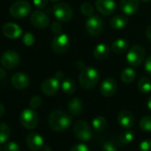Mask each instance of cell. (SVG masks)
Returning <instances> with one entry per match:
<instances>
[{
	"label": "cell",
	"mask_w": 151,
	"mask_h": 151,
	"mask_svg": "<svg viewBox=\"0 0 151 151\" xmlns=\"http://www.w3.org/2000/svg\"><path fill=\"white\" fill-rule=\"evenodd\" d=\"M71 122V116L60 109L52 111L48 116V124L50 128L56 132H61L67 130L70 126Z\"/></svg>",
	"instance_id": "cell-1"
},
{
	"label": "cell",
	"mask_w": 151,
	"mask_h": 151,
	"mask_svg": "<svg viewBox=\"0 0 151 151\" xmlns=\"http://www.w3.org/2000/svg\"><path fill=\"white\" fill-rule=\"evenodd\" d=\"M78 80L82 88L90 90L98 85L100 81V73L94 68L86 67L81 70Z\"/></svg>",
	"instance_id": "cell-2"
},
{
	"label": "cell",
	"mask_w": 151,
	"mask_h": 151,
	"mask_svg": "<svg viewBox=\"0 0 151 151\" xmlns=\"http://www.w3.org/2000/svg\"><path fill=\"white\" fill-rule=\"evenodd\" d=\"M52 13L55 18L61 22H68L73 18V10L66 3L58 2L52 7Z\"/></svg>",
	"instance_id": "cell-3"
},
{
	"label": "cell",
	"mask_w": 151,
	"mask_h": 151,
	"mask_svg": "<svg viewBox=\"0 0 151 151\" xmlns=\"http://www.w3.org/2000/svg\"><path fill=\"white\" fill-rule=\"evenodd\" d=\"M73 132L77 139L81 141H89L93 138L92 128L86 122L83 120H79L75 123L73 126Z\"/></svg>",
	"instance_id": "cell-4"
},
{
	"label": "cell",
	"mask_w": 151,
	"mask_h": 151,
	"mask_svg": "<svg viewBox=\"0 0 151 151\" xmlns=\"http://www.w3.org/2000/svg\"><path fill=\"white\" fill-rule=\"evenodd\" d=\"M31 11L30 4L26 0H18L15 1L10 7V14L16 19H22L29 14Z\"/></svg>",
	"instance_id": "cell-5"
},
{
	"label": "cell",
	"mask_w": 151,
	"mask_h": 151,
	"mask_svg": "<svg viewBox=\"0 0 151 151\" xmlns=\"http://www.w3.org/2000/svg\"><path fill=\"white\" fill-rule=\"evenodd\" d=\"M145 58V51L140 45L132 46L126 54V60L129 65L136 67L142 63Z\"/></svg>",
	"instance_id": "cell-6"
},
{
	"label": "cell",
	"mask_w": 151,
	"mask_h": 151,
	"mask_svg": "<svg viewBox=\"0 0 151 151\" xmlns=\"http://www.w3.org/2000/svg\"><path fill=\"white\" fill-rule=\"evenodd\" d=\"M20 122L24 128L32 130L35 129L38 124V116L33 109H26L21 113Z\"/></svg>",
	"instance_id": "cell-7"
},
{
	"label": "cell",
	"mask_w": 151,
	"mask_h": 151,
	"mask_svg": "<svg viewBox=\"0 0 151 151\" xmlns=\"http://www.w3.org/2000/svg\"><path fill=\"white\" fill-rule=\"evenodd\" d=\"M86 32L90 36L97 37L103 31L104 22L101 17L97 15H93L89 17V19L86 21Z\"/></svg>",
	"instance_id": "cell-8"
},
{
	"label": "cell",
	"mask_w": 151,
	"mask_h": 151,
	"mask_svg": "<svg viewBox=\"0 0 151 151\" xmlns=\"http://www.w3.org/2000/svg\"><path fill=\"white\" fill-rule=\"evenodd\" d=\"M70 46L69 37L66 34H58L52 41V50L59 54L65 53Z\"/></svg>",
	"instance_id": "cell-9"
},
{
	"label": "cell",
	"mask_w": 151,
	"mask_h": 151,
	"mask_svg": "<svg viewBox=\"0 0 151 151\" xmlns=\"http://www.w3.org/2000/svg\"><path fill=\"white\" fill-rule=\"evenodd\" d=\"M20 62V55L14 50H8L2 54L1 63L8 69L14 68L18 66Z\"/></svg>",
	"instance_id": "cell-10"
},
{
	"label": "cell",
	"mask_w": 151,
	"mask_h": 151,
	"mask_svg": "<svg viewBox=\"0 0 151 151\" xmlns=\"http://www.w3.org/2000/svg\"><path fill=\"white\" fill-rule=\"evenodd\" d=\"M26 144L31 151L42 150L44 147V138L36 132H29L26 137Z\"/></svg>",
	"instance_id": "cell-11"
},
{
	"label": "cell",
	"mask_w": 151,
	"mask_h": 151,
	"mask_svg": "<svg viewBox=\"0 0 151 151\" xmlns=\"http://www.w3.org/2000/svg\"><path fill=\"white\" fill-rule=\"evenodd\" d=\"M60 88V80L58 78H50L45 79L41 85V91L46 96H52L57 93Z\"/></svg>",
	"instance_id": "cell-12"
},
{
	"label": "cell",
	"mask_w": 151,
	"mask_h": 151,
	"mask_svg": "<svg viewBox=\"0 0 151 151\" xmlns=\"http://www.w3.org/2000/svg\"><path fill=\"white\" fill-rule=\"evenodd\" d=\"M30 22L35 28L43 29L48 27L50 23V20L44 12L35 11L30 16Z\"/></svg>",
	"instance_id": "cell-13"
},
{
	"label": "cell",
	"mask_w": 151,
	"mask_h": 151,
	"mask_svg": "<svg viewBox=\"0 0 151 151\" xmlns=\"http://www.w3.org/2000/svg\"><path fill=\"white\" fill-rule=\"evenodd\" d=\"M95 7L99 13L103 15H111L116 10V3L114 0H96Z\"/></svg>",
	"instance_id": "cell-14"
},
{
	"label": "cell",
	"mask_w": 151,
	"mask_h": 151,
	"mask_svg": "<svg viewBox=\"0 0 151 151\" xmlns=\"http://www.w3.org/2000/svg\"><path fill=\"white\" fill-rule=\"evenodd\" d=\"M117 89V84L116 81L112 78H106L101 85V93L105 97H111L114 95Z\"/></svg>",
	"instance_id": "cell-15"
},
{
	"label": "cell",
	"mask_w": 151,
	"mask_h": 151,
	"mask_svg": "<svg viewBox=\"0 0 151 151\" xmlns=\"http://www.w3.org/2000/svg\"><path fill=\"white\" fill-rule=\"evenodd\" d=\"M117 122L121 127L124 129H129L133 126L135 118L132 112L128 110H122L117 115Z\"/></svg>",
	"instance_id": "cell-16"
},
{
	"label": "cell",
	"mask_w": 151,
	"mask_h": 151,
	"mask_svg": "<svg viewBox=\"0 0 151 151\" xmlns=\"http://www.w3.org/2000/svg\"><path fill=\"white\" fill-rule=\"evenodd\" d=\"M139 7V0H121L120 8L124 14L132 16L135 14Z\"/></svg>",
	"instance_id": "cell-17"
},
{
	"label": "cell",
	"mask_w": 151,
	"mask_h": 151,
	"mask_svg": "<svg viewBox=\"0 0 151 151\" xmlns=\"http://www.w3.org/2000/svg\"><path fill=\"white\" fill-rule=\"evenodd\" d=\"M12 85L14 88L18 90H23L29 87V78L24 73H15L12 77Z\"/></svg>",
	"instance_id": "cell-18"
},
{
	"label": "cell",
	"mask_w": 151,
	"mask_h": 151,
	"mask_svg": "<svg viewBox=\"0 0 151 151\" xmlns=\"http://www.w3.org/2000/svg\"><path fill=\"white\" fill-rule=\"evenodd\" d=\"M3 33L6 37L10 39H16L22 36V29L19 25L15 23L7 22L3 26Z\"/></svg>",
	"instance_id": "cell-19"
},
{
	"label": "cell",
	"mask_w": 151,
	"mask_h": 151,
	"mask_svg": "<svg viewBox=\"0 0 151 151\" xmlns=\"http://www.w3.org/2000/svg\"><path fill=\"white\" fill-rule=\"evenodd\" d=\"M93 54L96 60H103L107 59L108 56L109 55V48L105 44H99L98 45H96L94 47Z\"/></svg>",
	"instance_id": "cell-20"
},
{
	"label": "cell",
	"mask_w": 151,
	"mask_h": 151,
	"mask_svg": "<svg viewBox=\"0 0 151 151\" xmlns=\"http://www.w3.org/2000/svg\"><path fill=\"white\" fill-rule=\"evenodd\" d=\"M68 109L72 116H78L83 110V102L78 98H73L68 101Z\"/></svg>",
	"instance_id": "cell-21"
},
{
	"label": "cell",
	"mask_w": 151,
	"mask_h": 151,
	"mask_svg": "<svg viewBox=\"0 0 151 151\" xmlns=\"http://www.w3.org/2000/svg\"><path fill=\"white\" fill-rule=\"evenodd\" d=\"M128 23V19L124 15H116L110 20L109 25L113 29L119 30L124 29Z\"/></svg>",
	"instance_id": "cell-22"
},
{
	"label": "cell",
	"mask_w": 151,
	"mask_h": 151,
	"mask_svg": "<svg viewBox=\"0 0 151 151\" xmlns=\"http://www.w3.org/2000/svg\"><path fill=\"white\" fill-rule=\"evenodd\" d=\"M128 47H129V42L126 39L119 38L113 42L111 49L115 53L120 54V53H123L125 51H127Z\"/></svg>",
	"instance_id": "cell-23"
},
{
	"label": "cell",
	"mask_w": 151,
	"mask_h": 151,
	"mask_svg": "<svg viewBox=\"0 0 151 151\" xmlns=\"http://www.w3.org/2000/svg\"><path fill=\"white\" fill-rule=\"evenodd\" d=\"M61 89L64 93L66 94H72L75 93L76 89H77V85H76L75 81L69 78H64L61 83Z\"/></svg>",
	"instance_id": "cell-24"
},
{
	"label": "cell",
	"mask_w": 151,
	"mask_h": 151,
	"mask_svg": "<svg viewBox=\"0 0 151 151\" xmlns=\"http://www.w3.org/2000/svg\"><path fill=\"white\" fill-rule=\"evenodd\" d=\"M135 78H136V72L132 68H126L121 73V79L125 84L132 83Z\"/></svg>",
	"instance_id": "cell-25"
},
{
	"label": "cell",
	"mask_w": 151,
	"mask_h": 151,
	"mask_svg": "<svg viewBox=\"0 0 151 151\" xmlns=\"http://www.w3.org/2000/svg\"><path fill=\"white\" fill-rule=\"evenodd\" d=\"M92 126L93 128V130L96 132H100L101 131H103L106 126H107V120L104 116H98L96 117H94L92 121Z\"/></svg>",
	"instance_id": "cell-26"
},
{
	"label": "cell",
	"mask_w": 151,
	"mask_h": 151,
	"mask_svg": "<svg viewBox=\"0 0 151 151\" xmlns=\"http://www.w3.org/2000/svg\"><path fill=\"white\" fill-rule=\"evenodd\" d=\"M138 90L144 94H147L148 93L151 92V81L149 78L143 77L141 78L139 81H138V85H137Z\"/></svg>",
	"instance_id": "cell-27"
},
{
	"label": "cell",
	"mask_w": 151,
	"mask_h": 151,
	"mask_svg": "<svg viewBox=\"0 0 151 151\" xmlns=\"http://www.w3.org/2000/svg\"><path fill=\"white\" fill-rule=\"evenodd\" d=\"M11 130L7 124L0 123V143H5L10 137Z\"/></svg>",
	"instance_id": "cell-28"
},
{
	"label": "cell",
	"mask_w": 151,
	"mask_h": 151,
	"mask_svg": "<svg viewBox=\"0 0 151 151\" xmlns=\"http://www.w3.org/2000/svg\"><path fill=\"white\" fill-rule=\"evenodd\" d=\"M139 127L142 131L151 132V116H145L139 120Z\"/></svg>",
	"instance_id": "cell-29"
},
{
	"label": "cell",
	"mask_w": 151,
	"mask_h": 151,
	"mask_svg": "<svg viewBox=\"0 0 151 151\" xmlns=\"http://www.w3.org/2000/svg\"><path fill=\"white\" fill-rule=\"evenodd\" d=\"M80 11L83 14V15L86 16V17H91L93 15L94 10H93V6L90 4V3H83L80 6Z\"/></svg>",
	"instance_id": "cell-30"
},
{
	"label": "cell",
	"mask_w": 151,
	"mask_h": 151,
	"mask_svg": "<svg viewBox=\"0 0 151 151\" xmlns=\"http://www.w3.org/2000/svg\"><path fill=\"white\" fill-rule=\"evenodd\" d=\"M134 139V133L132 131H125L120 135V141L124 145L131 143Z\"/></svg>",
	"instance_id": "cell-31"
},
{
	"label": "cell",
	"mask_w": 151,
	"mask_h": 151,
	"mask_svg": "<svg viewBox=\"0 0 151 151\" xmlns=\"http://www.w3.org/2000/svg\"><path fill=\"white\" fill-rule=\"evenodd\" d=\"M3 151H20V146L14 141H9L3 147Z\"/></svg>",
	"instance_id": "cell-32"
},
{
	"label": "cell",
	"mask_w": 151,
	"mask_h": 151,
	"mask_svg": "<svg viewBox=\"0 0 151 151\" xmlns=\"http://www.w3.org/2000/svg\"><path fill=\"white\" fill-rule=\"evenodd\" d=\"M22 41H23V43H24L25 45L31 46L34 44V42H35V37H34V36L31 33L28 32V33L24 34L23 38H22Z\"/></svg>",
	"instance_id": "cell-33"
},
{
	"label": "cell",
	"mask_w": 151,
	"mask_h": 151,
	"mask_svg": "<svg viewBox=\"0 0 151 151\" xmlns=\"http://www.w3.org/2000/svg\"><path fill=\"white\" fill-rule=\"evenodd\" d=\"M102 151H117V147L115 142L109 140L102 145Z\"/></svg>",
	"instance_id": "cell-34"
},
{
	"label": "cell",
	"mask_w": 151,
	"mask_h": 151,
	"mask_svg": "<svg viewBox=\"0 0 151 151\" xmlns=\"http://www.w3.org/2000/svg\"><path fill=\"white\" fill-rule=\"evenodd\" d=\"M42 104V99L39 96H33L30 101H29V105L31 107V109H37L41 106Z\"/></svg>",
	"instance_id": "cell-35"
},
{
	"label": "cell",
	"mask_w": 151,
	"mask_h": 151,
	"mask_svg": "<svg viewBox=\"0 0 151 151\" xmlns=\"http://www.w3.org/2000/svg\"><path fill=\"white\" fill-rule=\"evenodd\" d=\"M139 151H151V140L150 139H144L139 145Z\"/></svg>",
	"instance_id": "cell-36"
},
{
	"label": "cell",
	"mask_w": 151,
	"mask_h": 151,
	"mask_svg": "<svg viewBox=\"0 0 151 151\" xmlns=\"http://www.w3.org/2000/svg\"><path fill=\"white\" fill-rule=\"evenodd\" d=\"M69 151H90L89 147L87 145H86L85 143H78L74 145Z\"/></svg>",
	"instance_id": "cell-37"
},
{
	"label": "cell",
	"mask_w": 151,
	"mask_h": 151,
	"mask_svg": "<svg viewBox=\"0 0 151 151\" xmlns=\"http://www.w3.org/2000/svg\"><path fill=\"white\" fill-rule=\"evenodd\" d=\"M51 29H52V31L53 33H55V34H60V33L61 32V30H62V26H61V24H60V22H53V23L51 25Z\"/></svg>",
	"instance_id": "cell-38"
},
{
	"label": "cell",
	"mask_w": 151,
	"mask_h": 151,
	"mask_svg": "<svg viewBox=\"0 0 151 151\" xmlns=\"http://www.w3.org/2000/svg\"><path fill=\"white\" fill-rule=\"evenodd\" d=\"M33 3L37 9H42L47 5V0H33Z\"/></svg>",
	"instance_id": "cell-39"
},
{
	"label": "cell",
	"mask_w": 151,
	"mask_h": 151,
	"mask_svg": "<svg viewBox=\"0 0 151 151\" xmlns=\"http://www.w3.org/2000/svg\"><path fill=\"white\" fill-rule=\"evenodd\" d=\"M145 70H146V72L149 75V76H151V55L150 56H148L147 58V60H146V61H145Z\"/></svg>",
	"instance_id": "cell-40"
},
{
	"label": "cell",
	"mask_w": 151,
	"mask_h": 151,
	"mask_svg": "<svg viewBox=\"0 0 151 151\" xmlns=\"http://www.w3.org/2000/svg\"><path fill=\"white\" fill-rule=\"evenodd\" d=\"M146 36H147V38L151 42V25L147 27L146 30Z\"/></svg>",
	"instance_id": "cell-41"
},
{
	"label": "cell",
	"mask_w": 151,
	"mask_h": 151,
	"mask_svg": "<svg viewBox=\"0 0 151 151\" xmlns=\"http://www.w3.org/2000/svg\"><path fill=\"white\" fill-rule=\"evenodd\" d=\"M5 111H6V109H5L4 105L2 103H0V117L3 116V115L5 114Z\"/></svg>",
	"instance_id": "cell-42"
},
{
	"label": "cell",
	"mask_w": 151,
	"mask_h": 151,
	"mask_svg": "<svg viewBox=\"0 0 151 151\" xmlns=\"http://www.w3.org/2000/svg\"><path fill=\"white\" fill-rule=\"evenodd\" d=\"M55 78H58L59 80H60V79L63 78V74H62V72H61V71L57 72V73L55 74Z\"/></svg>",
	"instance_id": "cell-43"
},
{
	"label": "cell",
	"mask_w": 151,
	"mask_h": 151,
	"mask_svg": "<svg viewBox=\"0 0 151 151\" xmlns=\"http://www.w3.org/2000/svg\"><path fill=\"white\" fill-rule=\"evenodd\" d=\"M6 77V71L3 68H0V78H3Z\"/></svg>",
	"instance_id": "cell-44"
},
{
	"label": "cell",
	"mask_w": 151,
	"mask_h": 151,
	"mask_svg": "<svg viewBox=\"0 0 151 151\" xmlns=\"http://www.w3.org/2000/svg\"><path fill=\"white\" fill-rule=\"evenodd\" d=\"M42 151H52V148L50 146H47V145H44L43 148H42Z\"/></svg>",
	"instance_id": "cell-45"
},
{
	"label": "cell",
	"mask_w": 151,
	"mask_h": 151,
	"mask_svg": "<svg viewBox=\"0 0 151 151\" xmlns=\"http://www.w3.org/2000/svg\"><path fill=\"white\" fill-rule=\"evenodd\" d=\"M147 106L148 109H149V110H151V95H150V96L148 97V99H147Z\"/></svg>",
	"instance_id": "cell-46"
},
{
	"label": "cell",
	"mask_w": 151,
	"mask_h": 151,
	"mask_svg": "<svg viewBox=\"0 0 151 151\" xmlns=\"http://www.w3.org/2000/svg\"><path fill=\"white\" fill-rule=\"evenodd\" d=\"M49 1H51L52 3H58L60 0H49Z\"/></svg>",
	"instance_id": "cell-47"
},
{
	"label": "cell",
	"mask_w": 151,
	"mask_h": 151,
	"mask_svg": "<svg viewBox=\"0 0 151 151\" xmlns=\"http://www.w3.org/2000/svg\"><path fill=\"white\" fill-rule=\"evenodd\" d=\"M140 1H142L144 3H148V2H151V0H140Z\"/></svg>",
	"instance_id": "cell-48"
},
{
	"label": "cell",
	"mask_w": 151,
	"mask_h": 151,
	"mask_svg": "<svg viewBox=\"0 0 151 151\" xmlns=\"http://www.w3.org/2000/svg\"><path fill=\"white\" fill-rule=\"evenodd\" d=\"M2 150H3V147L1 146V143H0V151H2Z\"/></svg>",
	"instance_id": "cell-49"
}]
</instances>
